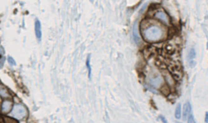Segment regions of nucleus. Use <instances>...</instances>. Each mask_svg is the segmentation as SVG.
<instances>
[{
	"label": "nucleus",
	"instance_id": "2",
	"mask_svg": "<svg viewBox=\"0 0 208 123\" xmlns=\"http://www.w3.org/2000/svg\"><path fill=\"white\" fill-rule=\"evenodd\" d=\"M26 114H28V111H26L25 107L21 104H17V105H14L12 110H11V113L10 115L12 116L13 118L15 119H22L26 116Z\"/></svg>",
	"mask_w": 208,
	"mask_h": 123
},
{
	"label": "nucleus",
	"instance_id": "10",
	"mask_svg": "<svg viewBox=\"0 0 208 123\" xmlns=\"http://www.w3.org/2000/svg\"><path fill=\"white\" fill-rule=\"evenodd\" d=\"M86 67H87V70H88V76H90V78L91 77V68H90V56L87 57V60H86Z\"/></svg>",
	"mask_w": 208,
	"mask_h": 123
},
{
	"label": "nucleus",
	"instance_id": "12",
	"mask_svg": "<svg viewBox=\"0 0 208 123\" xmlns=\"http://www.w3.org/2000/svg\"><path fill=\"white\" fill-rule=\"evenodd\" d=\"M188 123H196V121H195V119H194V116L192 115V113H190L188 115Z\"/></svg>",
	"mask_w": 208,
	"mask_h": 123
},
{
	"label": "nucleus",
	"instance_id": "7",
	"mask_svg": "<svg viewBox=\"0 0 208 123\" xmlns=\"http://www.w3.org/2000/svg\"><path fill=\"white\" fill-rule=\"evenodd\" d=\"M0 96H1V97H4V98L9 97L8 91H7L6 88H5V87H3L2 85H0Z\"/></svg>",
	"mask_w": 208,
	"mask_h": 123
},
{
	"label": "nucleus",
	"instance_id": "13",
	"mask_svg": "<svg viewBox=\"0 0 208 123\" xmlns=\"http://www.w3.org/2000/svg\"><path fill=\"white\" fill-rule=\"evenodd\" d=\"M8 62H9V64L11 65V66H14V65H15V62H14V60L11 57H8Z\"/></svg>",
	"mask_w": 208,
	"mask_h": 123
},
{
	"label": "nucleus",
	"instance_id": "9",
	"mask_svg": "<svg viewBox=\"0 0 208 123\" xmlns=\"http://www.w3.org/2000/svg\"><path fill=\"white\" fill-rule=\"evenodd\" d=\"M175 116L177 119H180L181 116H182V106H181V104L177 106L176 111H175Z\"/></svg>",
	"mask_w": 208,
	"mask_h": 123
},
{
	"label": "nucleus",
	"instance_id": "5",
	"mask_svg": "<svg viewBox=\"0 0 208 123\" xmlns=\"http://www.w3.org/2000/svg\"><path fill=\"white\" fill-rule=\"evenodd\" d=\"M11 107H12V102L11 101H4L2 103V105H1V110H2V112L3 113H8L9 111H10V109H11Z\"/></svg>",
	"mask_w": 208,
	"mask_h": 123
},
{
	"label": "nucleus",
	"instance_id": "1",
	"mask_svg": "<svg viewBox=\"0 0 208 123\" xmlns=\"http://www.w3.org/2000/svg\"><path fill=\"white\" fill-rule=\"evenodd\" d=\"M143 37L145 40L149 41V43H155V41H157L161 40L163 37V29L156 25H151L149 28H145L143 30Z\"/></svg>",
	"mask_w": 208,
	"mask_h": 123
},
{
	"label": "nucleus",
	"instance_id": "3",
	"mask_svg": "<svg viewBox=\"0 0 208 123\" xmlns=\"http://www.w3.org/2000/svg\"><path fill=\"white\" fill-rule=\"evenodd\" d=\"M155 17L157 19H159V20H161L165 24H169V16H168V14L164 12V11H157V12L155 13Z\"/></svg>",
	"mask_w": 208,
	"mask_h": 123
},
{
	"label": "nucleus",
	"instance_id": "11",
	"mask_svg": "<svg viewBox=\"0 0 208 123\" xmlns=\"http://www.w3.org/2000/svg\"><path fill=\"white\" fill-rule=\"evenodd\" d=\"M195 56H196L195 49H194L193 48L189 49V55H188V59H189V60H191V59H194V57H195Z\"/></svg>",
	"mask_w": 208,
	"mask_h": 123
},
{
	"label": "nucleus",
	"instance_id": "4",
	"mask_svg": "<svg viewBox=\"0 0 208 123\" xmlns=\"http://www.w3.org/2000/svg\"><path fill=\"white\" fill-rule=\"evenodd\" d=\"M35 32H36V36L39 40L42 38V29H41V22L39 19H36L35 22Z\"/></svg>",
	"mask_w": 208,
	"mask_h": 123
},
{
	"label": "nucleus",
	"instance_id": "6",
	"mask_svg": "<svg viewBox=\"0 0 208 123\" xmlns=\"http://www.w3.org/2000/svg\"><path fill=\"white\" fill-rule=\"evenodd\" d=\"M191 113V106L189 103H186V104L184 105V112H183V115H184V118L187 119L188 118V115Z\"/></svg>",
	"mask_w": 208,
	"mask_h": 123
},
{
	"label": "nucleus",
	"instance_id": "8",
	"mask_svg": "<svg viewBox=\"0 0 208 123\" xmlns=\"http://www.w3.org/2000/svg\"><path fill=\"white\" fill-rule=\"evenodd\" d=\"M133 36H134V40L138 44L140 41L139 36H138V30H137V23L134 24V28H133Z\"/></svg>",
	"mask_w": 208,
	"mask_h": 123
},
{
	"label": "nucleus",
	"instance_id": "14",
	"mask_svg": "<svg viewBox=\"0 0 208 123\" xmlns=\"http://www.w3.org/2000/svg\"><path fill=\"white\" fill-rule=\"evenodd\" d=\"M2 57H3V51L2 49L0 48V61H2Z\"/></svg>",
	"mask_w": 208,
	"mask_h": 123
}]
</instances>
